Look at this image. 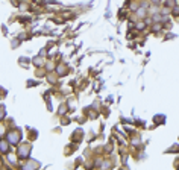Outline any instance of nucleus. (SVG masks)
I'll use <instances>...</instances> for the list:
<instances>
[{
    "label": "nucleus",
    "mask_w": 179,
    "mask_h": 170,
    "mask_svg": "<svg viewBox=\"0 0 179 170\" xmlns=\"http://www.w3.org/2000/svg\"><path fill=\"white\" fill-rule=\"evenodd\" d=\"M0 149H2L3 152H6V150H8V147H6V144H5V143H0Z\"/></svg>",
    "instance_id": "f257e3e1"
}]
</instances>
